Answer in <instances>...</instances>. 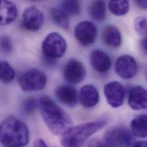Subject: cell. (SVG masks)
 I'll use <instances>...</instances> for the list:
<instances>
[{"label":"cell","mask_w":147,"mask_h":147,"mask_svg":"<svg viewBox=\"0 0 147 147\" xmlns=\"http://www.w3.org/2000/svg\"><path fill=\"white\" fill-rule=\"evenodd\" d=\"M33 147H47V145L42 139H38L34 142Z\"/></svg>","instance_id":"83f0119b"},{"label":"cell","mask_w":147,"mask_h":147,"mask_svg":"<svg viewBox=\"0 0 147 147\" xmlns=\"http://www.w3.org/2000/svg\"><path fill=\"white\" fill-rule=\"evenodd\" d=\"M55 95L57 100L67 107H74L78 103V95L77 90L71 85L59 86L56 89Z\"/></svg>","instance_id":"7c38bea8"},{"label":"cell","mask_w":147,"mask_h":147,"mask_svg":"<svg viewBox=\"0 0 147 147\" xmlns=\"http://www.w3.org/2000/svg\"><path fill=\"white\" fill-rule=\"evenodd\" d=\"M50 15L52 20L57 25L65 30L69 29L70 22L69 17L61 8L57 7H53L51 9Z\"/></svg>","instance_id":"d6986e66"},{"label":"cell","mask_w":147,"mask_h":147,"mask_svg":"<svg viewBox=\"0 0 147 147\" xmlns=\"http://www.w3.org/2000/svg\"><path fill=\"white\" fill-rule=\"evenodd\" d=\"M97 32V28L94 24L85 21L77 25L74 29V36L80 44L88 46L94 42Z\"/></svg>","instance_id":"ba28073f"},{"label":"cell","mask_w":147,"mask_h":147,"mask_svg":"<svg viewBox=\"0 0 147 147\" xmlns=\"http://www.w3.org/2000/svg\"><path fill=\"white\" fill-rule=\"evenodd\" d=\"M90 62L93 68L98 72L108 71L112 65L109 56L101 50H94L90 55Z\"/></svg>","instance_id":"4fadbf2b"},{"label":"cell","mask_w":147,"mask_h":147,"mask_svg":"<svg viewBox=\"0 0 147 147\" xmlns=\"http://www.w3.org/2000/svg\"><path fill=\"white\" fill-rule=\"evenodd\" d=\"M102 39L106 45L112 48L120 47L123 41L120 29L113 25L104 27L102 32Z\"/></svg>","instance_id":"2e32d148"},{"label":"cell","mask_w":147,"mask_h":147,"mask_svg":"<svg viewBox=\"0 0 147 147\" xmlns=\"http://www.w3.org/2000/svg\"><path fill=\"white\" fill-rule=\"evenodd\" d=\"M133 147H147V142L144 140L138 141L134 144Z\"/></svg>","instance_id":"f546056e"},{"label":"cell","mask_w":147,"mask_h":147,"mask_svg":"<svg viewBox=\"0 0 147 147\" xmlns=\"http://www.w3.org/2000/svg\"><path fill=\"white\" fill-rule=\"evenodd\" d=\"M78 98L83 107L89 108L98 103L100 96L96 87L92 85H86L81 88Z\"/></svg>","instance_id":"9a60e30c"},{"label":"cell","mask_w":147,"mask_h":147,"mask_svg":"<svg viewBox=\"0 0 147 147\" xmlns=\"http://www.w3.org/2000/svg\"><path fill=\"white\" fill-rule=\"evenodd\" d=\"M29 142V129L20 119L10 116L0 123V143L3 147H24Z\"/></svg>","instance_id":"7a4b0ae2"},{"label":"cell","mask_w":147,"mask_h":147,"mask_svg":"<svg viewBox=\"0 0 147 147\" xmlns=\"http://www.w3.org/2000/svg\"><path fill=\"white\" fill-rule=\"evenodd\" d=\"M61 9L68 17H75L81 12V2L79 1H63Z\"/></svg>","instance_id":"603a6c76"},{"label":"cell","mask_w":147,"mask_h":147,"mask_svg":"<svg viewBox=\"0 0 147 147\" xmlns=\"http://www.w3.org/2000/svg\"><path fill=\"white\" fill-rule=\"evenodd\" d=\"M63 75L67 82L77 84L84 80L86 70L82 63L78 60L72 59L68 61L64 66Z\"/></svg>","instance_id":"8fae6325"},{"label":"cell","mask_w":147,"mask_h":147,"mask_svg":"<svg viewBox=\"0 0 147 147\" xmlns=\"http://www.w3.org/2000/svg\"><path fill=\"white\" fill-rule=\"evenodd\" d=\"M108 8L117 16L125 15L129 10V2L127 0H112L108 2Z\"/></svg>","instance_id":"44dd1931"},{"label":"cell","mask_w":147,"mask_h":147,"mask_svg":"<svg viewBox=\"0 0 147 147\" xmlns=\"http://www.w3.org/2000/svg\"><path fill=\"white\" fill-rule=\"evenodd\" d=\"M16 72L11 65L6 61H0V81L9 84L13 81Z\"/></svg>","instance_id":"7402d4cb"},{"label":"cell","mask_w":147,"mask_h":147,"mask_svg":"<svg viewBox=\"0 0 147 147\" xmlns=\"http://www.w3.org/2000/svg\"><path fill=\"white\" fill-rule=\"evenodd\" d=\"M115 71L116 74L122 78L131 79L137 73V63L131 56H121L116 61Z\"/></svg>","instance_id":"30bf717a"},{"label":"cell","mask_w":147,"mask_h":147,"mask_svg":"<svg viewBox=\"0 0 147 147\" xmlns=\"http://www.w3.org/2000/svg\"><path fill=\"white\" fill-rule=\"evenodd\" d=\"M91 17L98 21H103L106 16V3L104 1H94L89 7Z\"/></svg>","instance_id":"ffe728a7"},{"label":"cell","mask_w":147,"mask_h":147,"mask_svg":"<svg viewBox=\"0 0 147 147\" xmlns=\"http://www.w3.org/2000/svg\"><path fill=\"white\" fill-rule=\"evenodd\" d=\"M12 50V44L9 37L6 35L0 36V51L3 53H9Z\"/></svg>","instance_id":"484cf974"},{"label":"cell","mask_w":147,"mask_h":147,"mask_svg":"<svg viewBox=\"0 0 147 147\" xmlns=\"http://www.w3.org/2000/svg\"><path fill=\"white\" fill-rule=\"evenodd\" d=\"M38 103L34 98L25 99L22 104V110L26 114L33 113L37 108Z\"/></svg>","instance_id":"d4e9b609"},{"label":"cell","mask_w":147,"mask_h":147,"mask_svg":"<svg viewBox=\"0 0 147 147\" xmlns=\"http://www.w3.org/2000/svg\"><path fill=\"white\" fill-rule=\"evenodd\" d=\"M128 104L134 110L146 109L147 106L146 90L141 86L133 87L129 93Z\"/></svg>","instance_id":"5bb4252c"},{"label":"cell","mask_w":147,"mask_h":147,"mask_svg":"<svg viewBox=\"0 0 147 147\" xmlns=\"http://www.w3.org/2000/svg\"><path fill=\"white\" fill-rule=\"evenodd\" d=\"M17 16L16 6L11 2L0 0V25L5 26L12 23Z\"/></svg>","instance_id":"e0dca14e"},{"label":"cell","mask_w":147,"mask_h":147,"mask_svg":"<svg viewBox=\"0 0 147 147\" xmlns=\"http://www.w3.org/2000/svg\"><path fill=\"white\" fill-rule=\"evenodd\" d=\"M67 49L65 38L57 32L48 34L42 43V51L44 56L49 59L62 57Z\"/></svg>","instance_id":"277c9868"},{"label":"cell","mask_w":147,"mask_h":147,"mask_svg":"<svg viewBox=\"0 0 147 147\" xmlns=\"http://www.w3.org/2000/svg\"><path fill=\"white\" fill-rule=\"evenodd\" d=\"M140 45H141V47H142V49L143 51V52H144L145 54L147 53V38L146 37H145L143 40L142 41H141V44H140Z\"/></svg>","instance_id":"f1b7e54d"},{"label":"cell","mask_w":147,"mask_h":147,"mask_svg":"<svg viewBox=\"0 0 147 147\" xmlns=\"http://www.w3.org/2000/svg\"><path fill=\"white\" fill-rule=\"evenodd\" d=\"M43 12L35 6L26 7L22 14V24L28 30L36 32L40 29L44 23Z\"/></svg>","instance_id":"52a82bcc"},{"label":"cell","mask_w":147,"mask_h":147,"mask_svg":"<svg viewBox=\"0 0 147 147\" xmlns=\"http://www.w3.org/2000/svg\"><path fill=\"white\" fill-rule=\"evenodd\" d=\"M104 92L107 101L113 108L121 106L124 100V89L117 81H112L105 85Z\"/></svg>","instance_id":"9c48e42d"},{"label":"cell","mask_w":147,"mask_h":147,"mask_svg":"<svg viewBox=\"0 0 147 147\" xmlns=\"http://www.w3.org/2000/svg\"><path fill=\"white\" fill-rule=\"evenodd\" d=\"M18 81L22 90L32 92L44 89L47 78L45 74L41 70L37 68H30L21 74Z\"/></svg>","instance_id":"5b68a950"},{"label":"cell","mask_w":147,"mask_h":147,"mask_svg":"<svg viewBox=\"0 0 147 147\" xmlns=\"http://www.w3.org/2000/svg\"><path fill=\"white\" fill-rule=\"evenodd\" d=\"M108 119L103 118L72 127L63 136L61 144L63 147H83L87 139L103 128Z\"/></svg>","instance_id":"3957f363"},{"label":"cell","mask_w":147,"mask_h":147,"mask_svg":"<svg viewBox=\"0 0 147 147\" xmlns=\"http://www.w3.org/2000/svg\"><path fill=\"white\" fill-rule=\"evenodd\" d=\"M135 3H136V5L142 8V9H146L147 8V1H135Z\"/></svg>","instance_id":"4dcf8cb0"},{"label":"cell","mask_w":147,"mask_h":147,"mask_svg":"<svg viewBox=\"0 0 147 147\" xmlns=\"http://www.w3.org/2000/svg\"><path fill=\"white\" fill-rule=\"evenodd\" d=\"M132 138V133L128 128L117 127L108 130L104 140L109 147H131Z\"/></svg>","instance_id":"8992f818"},{"label":"cell","mask_w":147,"mask_h":147,"mask_svg":"<svg viewBox=\"0 0 147 147\" xmlns=\"http://www.w3.org/2000/svg\"><path fill=\"white\" fill-rule=\"evenodd\" d=\"M134 28L136 32L142 36L147 34V19L144 17H138L134 21Z\"/></svg>","instance_id":"cb8c5ba5"},{"label":"cell","mask_w":147,"mask_h":147,"mask_svg":"<svg viewBox=\"0 0 147 147\" xmlns=\"http://www.w3.org/2000/svg\"><path fill=\"white\" fill-rule=\"evenodd\" d=\"M88 147H109L103 139H93L88 145Z\"/></svg>","instance_id":"4316f807"},{"label":"cell","mask_w":147,"mask_h":147,"mask_svg":"<svg viewBox=\"0 0 147 147\" xmlns=\"http://www.w3.org/2000/svg\"><path fill=\"white\" fill-rule=\"evenodd\" d=\"M38 106L47 127L53 135L63 136L72 128L69 115L49 96H42Z\"/></svg>","instance_id":"6da1fadb"},{"label":"cell","mask_w":147,"mask_h":147,"mask_svg":"<svg viewBox=\"0 0 147 147\" xmlns=\"http://www.w3.org/2000/svg\"><path fill=\"white\" fill-rule=\"evenodd\" d=\"M147 115H141L135 117L131 123L132 133L136 136L142 138L147 137Z\"/></svg>","instance_id":"ac0fdd59"}]
</instances>
